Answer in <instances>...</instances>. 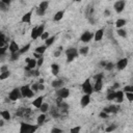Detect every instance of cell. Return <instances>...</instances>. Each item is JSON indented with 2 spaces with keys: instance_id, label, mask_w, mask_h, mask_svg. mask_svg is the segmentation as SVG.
I'll return each instance as SVG.
<instances>
[{
  "instance_id": "cell-63",
  "label": "cell",
  "mask_w": 133,
  "mask_h": 133,
  "mask_svg": "<svg viewBox=\"0 0 133 133\" xmlns=\"http://www.w3.org/2000/svg\"><path fill=\"white\" fill-rule=\"evenodd\" d=\"M73 1H75V2H80L81 0H73Z\"/></svg>"
},
{
  "instance_id": "cell-6",
  "label": "cell",
  "mask_w": 133,
  "mask_h": 133,
  "mask_svg": "<svg viewBox=\"0 0 133 133\" xmlns=\"http://www.w3.org/2000/svg\"><path fill=\"white\" fill-rule=\"evenodd\" d=\"M21 97H22V95H21V90H20L19 87L12 88V89L9 91V94H8V99H9L10 101H17V100H19Z\"/></svg>"
},
{
  "instance_id": "cell-30",
  "label": "cell",
  "mask_w": 133,
  "mask_h": 133,
  "mask_svg": "<svg viewBox=\"0 0 133 133\" xmlns=\"http://www.w3.org/2000/svg\"><path fill=\"white\" fill-rule=\"evenodd\" d=\"M30 36L32 39H36L38 38V34H37V26H34L31 30V33H30Z\"/></svg>"
},
{
  "instance_id": "cell-42",
  "label": "cell",
  "mask_w": 133,
  "mask_h": 133,
  "mask_svg": "<svg viewBox=\"0 0 133 133\" xmlns=\"http://www.w3.org/2000/svg\"><path fill=\"white\" fill-rule=\"evenodd\" d=\"M23 111H24V107H20V108L16 111V116L23 117Z\"/></svg>"
},
{
  "instance_id": "cell-40",
  "label": "cell",
  "mask_w": 133,
  "mask_h": 133,
  "mask_svg": "<svg viewBox=\"0 0 133 133\" xmlns=\"http://www.w3.org/2000/svg\"><path fill=\"white\" fill-rule=\"evenodd\" d=\"M20 52H17V53H14V54H10V61H16L19 59L20 57Z\"/></svg>"
},
{
  "instance_id": "cell-56",
  "label": "cell",
  "mask_w": 133,
  "mask_h": 133,
  "mask_svg": "<svg viewBox=\"0 0 133 133\" xmlns=\"http://www.w3.org/2000/svg\"><path fill=\"white\" fill-rule=\"evenodd\" d=\"M5 71H8V68H7V65H2V66H1V69H0V73H2V72H5Z\"/></svg>"
},
{
  "instance_id": "cell-26",
  "label": "cell",
  "mask_w": 133,
  "mask_h": 133,
  "mask_svg": "<svg viewBox=\"0 0 133 133\" xmlns=\"http://www.w3.org/2000/svg\"><path fill=\"white\" fill-rule=\"evenodd\" d=\"M55 39H56V35H51L50 37H48V38L45 41V45H46L47 47H50V46H52V45L54 44Z\"/></svg>"
},
{
  "instance_id": "cell-38",
  "label": "cell",
  "mask_w": 133,
  "mask_h": 133,
  "mask_svg": "<svg viewBox=\"0 0 133 133\" xmlns=\"http://www.w3.org/2000/svg\"><path fill=\"white\" fill-rule=\"evenodd\" d=\"M104 68H105L106 71H112V70L115 68V64L112 63V62H106V64H105Z\"/></svg>"
},
{
  "instance_id": "cell-49",
  "label": "cell",
  "mask_w": 133,
  "mask_h": 133,
  "mask_svg": "<svg viewBox=\"0 0 133 133\" xmlns=\"http://www.w3.org/2000/svg\"><path fill=\"white\" fill-rule=\"evenodd\" d=\"M8 6H9V5H7V4H5V3H3V2H0V8H1L2 11L7 10V7H8Z\"/></svg>"
},
{
  "instance_id": "cell-23",
  "label": "cell",
  "mask_w": 133,
  "mask_h": 133,
  "mask_svg": "<svg viewBox=\"0 0 133 133\" xmlns=\"http://www.w3.org/2000/svg\"><path fill=\"white\" fill-rule=\"evenodd\" d=\"M50 68H51V73H52L54 76H57L58 73H59V71H60L59 64H57V63H52Z\"/></svg>"
},
{
  "instance_id": "cell-59",
  "label": "cell",
  "mask_w": 133,
  "mask_h": 133,
  "mask_svg": "<svg viewBox=\"0 0 133 133\" xmlns=\"http://www.w3.org/2000/svg\"><path fill=\"white\" fill-rule=\"evenodd\" d=\"M38 89H39V90H44V89H45V85H44V83H39Z\"/></svg>"
},
{
  "instance_id": "cell-2",
  "label": "cell",
  "mask_w": 133,
  "mask_h": 133,
  "mask_svg": "<svg viewBox=\"0 0 133 133\" xmlns=\"http://www.w3.org/2000/svg\"><path fill=\"white\" fill-rule=\"evenodd\" d=\"M37 126L38 125H30V124L22 122L20 125V132L21 133H33L37 130Z\"/></svg>"
},
{
  "instance_id": "cell-15",
  "label": "cell",
  "mask_w": 133,
  "mask_h": 133,
  "mask_svg": "<svg viewBox=\"0 0 133 133\" xmlns=\"http://www.w3.org/2000/svg\"><path fill=\"white\" fill-rule=\"evenodd\" d=\"M103 88V79H96L95 80V84H94V90L96 92H100Z\"/></svg>"
},
{
  "instance_id": "cell-7",
  "label": "cell",
  "mask_w": 133,
  "mask_h": 133,
  "mask_svg": "<svg viewBox=\"0 0 133 133\" xmlns=\"http://www.w3.org/2000/svg\"><path fill=\"white\" fill-rule=\"evenodd\" d=\"M94 36H95V33H94V32L86 30V31H84V32L81 34V36H80V42H82V43H89V42L94 38Z\"/></svg>"
},
{
  "instance_id": "cell-22",
  "label": "cell",
  "mask_w": 133,
  "mask_h": 133,
  "mask_svg": "<svg viewBox=\"0 0 133 133\" xmlns=\"http://www.w3.org/2000/svg\"><path fill=\"white\" fill-rule=\"evenodd\" d=\"M63 16H64V10H58V11L55 12V15L53 17V21L58 22L63 18Z\"/></svg>"
},
{
  "instance_id": "cell-39",
  "label": "cell",
  "mask_w": 133,
  "mask_h": 133,
  "mask_svg": "<svg viewBox=\"0 0 133 133\" xmlns=\"http://www.w3.org/2000/svg\"><path fill=\"white\" fill-rule=\"evenodd\" d=\"M124 92H133V84H129V85H125L123 88Z\"/></svg>"
},
{
  "instance_id": "cell-20",
  "label": "cell",
  "mask_w": 133,
  "mask_h": 133,
  "mask_svg": "<svg viewBox=\"0 0 133 133\" xmlns=\"http://www.w3.org/2000/svg\"><path fill=\"white\" fill-rule=\"evenodd\" d=\"M50 113H51V115H52L54 118H57V117L59 116L60 111H59L57 105H56V106H52V107H50Z\"/></svg>"
},
{
  "instance_id": "cell-60",
  "label": "cell",
  "mask_w": 133,
  "mask_h": 133,
  "mask_svg": "<svg viewBox=\"0 0 133 133\" xmlns=\"http://www.w3.org/2000/svg\"><path fill=\"white\" fill-rule=\"evenodd\" d=\"M88 21H89V23H91V24H95V20L92 19V16H90V17H89V20H88Z\"/></svg>"
},
{
  "instance_id": "cell-31",
  "label": "cell",
  "mask_w": 133,
  "mask_h": 133,
  "mask_svg": "<svg viewBox=\"0 0 133 133\" xmlns=\"http://www.w3.org/2000/svg\"><path fill=\"white\" fill-rule=\"evenodd\" d=\"M88 51H89V48H88L87 46H85V47H81V48L79 49V54L82 55V56H85V55L88 54Z\"/></svg>"
},
{
  "instance_id": "cell-32",
  "label": "cell",
  "mask_w": 133,
  "mask_h": 133,
  "mask_svg": "<svg viewBox=\"0 0 133 133\" xmlns=\"http://www.w3.org/2000/svg\"><path fill=\"white\" fill-rule=\"evenodd\" d=\"M48 6H49V1H42L37 7H39L41 9H43V10H45V11H46V10H47V8H48Z\"/></svg>"
},
{
  "instance_id": "cell-34",
  "label": "cell",
  "mask_w": 133,
  "mask_h": 133,
  "mask_svg": "<svg viewBox=\"0 0 133 133\" xmlns=\"http://www.w3.org/2000/svg\"><path fill=\"white\" fill-rule=\"evenodd\" d=\"M31 114V109L29 107H24V111H23V117L28 118Z\"/></svg>"
},
{
  "instance_id": "cell-16",
  "label": "cell",
  "mask_w": 133,
  "mask_h": 133,
  "mask_svg": "<svg viewBox=\"0 0 133 133\" xmlns=\"http://www.w3.org/2000/svg\"><path fill=\"white\" fill-rule=\"evenodd\" d=\"M115 96H116V90L113 89L112 87L107 89V95H106V99L108 101H113L115 100Z\"/></svg>"
},
{
  "instance_id": "cell-9",
  "label": "cell",
  "mask_w": 133,
  "mask_h": 133,
  "mask_svg": "<svg viewBox=\"0 0 133 133\" xmlns=\"http://www.w3.org/2000/svg\"><path fill=\"white\" fill-rule=\"evenodd\" d=\"M125 6H126V1L125 0H117L113 4V8L117 14H121L125 9Z\"/></svg>"
},
{
  "instance_id": "cell-46",
  "label": "cell",
  "mask_w": 133,
  "mask_h": 133,
  "mask_svg": "<svg viewBox=\"0 0 133 133\" xmlns=\"http://www.w3.org/2000/svg\"><path fill=\"white\" fill-rule=\"evenodd\" d=\"M48 37H50V33H49V32H47V31H45V32L41 35V38H42L43 41H46Z\"/></svg>"
},
{
  "instance_id": "cell-12",
  "label": "cell",
  "mask_w": 133,
  "mask_h": 133,
  "mask_svg": "<svg viewBox=\"0 0 133 133\" xmlns=\"http://www.w3.org/2000/svg\"><path fill=\"white\" fill-rule=\"evenodd\" d=\"M8 51H9L10 54L17 53V52L20 51V47H19V45L15 41H10L9 42V45H8Z\"/></svg>"
},
{
  "instance_id": "cell-18",
  "label": "cell",
  "mask_w": 133,
  "mask_h": 133,
  "mask_svg": "<svg viewBox=\"0 0 133 133\" xmlns=\"http://www.w3.org/2000/svg\"><path fill=\"white\" fill-rule=\"evenodd\" d=\"M44 96H39V97H37L35 100H33L32 101V105L35 107V108H38L39 109V107L42 106V104L44 103Z\"/></svg>"
},
{
  "instance_id": "cell-62",
  "label": "cell",
  "mask_w": 133,
  "mask_h": 133,
  "mask_svg": "<svg viewBox=\"0 0 133 133\" xmlns=\"http://www.w3.org/2000/svg\"><path fill=\"white\" fill-rule=\"evenodd\" d=\"M44 82H45V80H44L43 78H42V79H39V81H38V83H44Z\"/></svg>"
},
{
  "instance_id": "cell-41",
  "label": "cell",
  "mask_w": 133,
  "mask_h": 133,
  "mask_svg": "<svg viewBox=\"0 0 133 133\" xmlns=\"http://www.w3.org/2000/svg\"><path fill=\"white\" fill-rule=\"evenodd\" d=\"M6 50H8V46H3V47H0V56L3 57L6 53Z\"/></svg>"
},
{
  "instance_id": "cell-50",
  "label": "cell",
  "mask_w": 133,
  "mask_h": 133,
  "mask_svg": "<svg viewBox=\"0 0 133 133\" xmlns=\"http://www.w3.org/2000/svg\"><path fill=\"white\" fill-rule=\"evenodd\" d=\"M45 14H46V11H45V10L41 9L39 7H36V15H37V16H44Z\"/></svg>"
},
{
  "instance_id": "cell-36",
  "label": "cell",
  "mask_w": 133,
  "mask_h": 133,
  "mask_svg": "<svg viewBox=\"0 0 133 133\" xmlns=\"http://www.w3.org/2000/svg\"><path fill=\"white\" fill-rule=\"evenodd\" d=\"M49 104L48 103H43L42 104V106L39 107V110H41V112H43V113H46L48 110H49Z\"/></svg>"
},
{
  "instance_id": "cell-19",
  "label": "cell",
  "mask_w": 133,
  "mask_h": 133,
  "mask_svg": "<svg viewBox=\"0 0 133 133\" xmlns=\"http://www.w3.org/2000/svg\"><path fill=\"white\" fill-rule=\"evenodd\" d=\"M124 96H125V92L124 90H116V96H115V100L117 104H121L123 101H124Z\"/></svg>"
},
{
  "instance_id": "cell-54",
  "label": "cell",
  "mask_w": 133,
  "mask_h": 133,
  "mask_svg": "<svg viewBox=\"0 0 133 133\" xmlns=\"http://www.w3.org/2000/svg\"><path fill=\"white\" fill-rule=\"evenodd\" d=\"M94 78H95V80H96V79H100V78H101V79H103V78H104V74H103V73L97 74V75H96Z\"/></svg>"
},
{
  "instance_id": "cell-8",
  "label": "cell",
  "mask_w": 133,
  "mask_h": 133,
  "mask_svg": "<svg viewBox=\"0 0 133 133\" xmlns=\"http://www.w3.org/2000/svg\"><path fill=\"white\" fill-rule=\"evenodd\" d=\"M55 94H56V97H60L62 99H66L70 96V89L68 87H60V88L56 89Z\"/></svg>"
},
{
  "instance_id": "cell-47",
  "label": "cell",
  "mask_w": 133,
  "mask_h": 133,
  "mask_svg": "<svg viewBox=\"0 0 133 133\" xmlns=\"http://www.w3.org/2000/svg\"><path fill=\"white\" fill-rule=\"evenodd\" d=\"M108 115H109V114H108L107 112H105L104 110H102V111L99 113V116H100L101 118H107V117H108Z\"/></svg>"
},
{
  "instance_id": "cell-28",
  "label": "cell",
  "mask_w": 133,
  "mask_h": 133,
  "mask_svg": "<svg viewBox=\"0 0 133 133\" xmlns=\"http://www.w3.org/2000/svg\"><path fill=\"white\" fill-rule=\"evenodd\" d=\"M47 48H48V47H47L46 45H42V46L36 47L35 50H34V52H36V53H38V54H44V53L46 52Z\"/></svg>"
},
{
  "instance_id": "cell-1",
  "label": "cell",
  "mask_w": 133,
  "mask_h": 133,
  "mask_svg": "<svg viewBox=\"0 0 133 133\" xmlns=\"http://www.w3.org/2000/svg\"><path fill=\"white\" fill-rule=\"evenodd\" d=\"M65 55H66V62H72L73 60H75V58L78 57L79 50L76 49V48H74V47L68 48L65 50Z\"/></svg>"
},
{
  "instance_id": "cell-27",
  "label": "cell",
  "mask_w": 133,
  "mask_h": 133,
  "mask_svg": "<svg viewBox=\"0 0 133 133\" xmlns=\"http://www.w3.org/2000/svg\"><path fill=\"white\" fill-rule=\"evenodd\" d=\"M0 115H1V117H2V118H4L5 121H9V119H10V117H11L10 112H9L8 110H2V111L0 112Z\"/></svg>"
},
{
  "instance_id": "cell-44",
  "label": "cell",
  "mask_w": 133,
  "mask_h": 133,
  "mask_svg": "<svg viewBox=\"0 0 133 133\" xmlns=\"http://www.w3.org/2000/svg\"><path fill=\"white\" fill-rule=\"evenodd\" d=\"M125 95L129 102H133V92H125Z\"/></svg>"
},
{
  "instance_id": "cell-21",
  "label": "cell",
  "mask_w": 133,
  "mask_h": 133,
  "mask_svg": "<svg viewBox=\"0 0 133 133\" xmlns=\"http://www.w3.org/2000/svg\"><path fill=\"white\" fill-rule=\"evenodd\" d=\"M51 85H52V87H53V88L58 89V88L62 87V85H63V81H62L61 79H55V80H53V81H52Z\"/></svg>"
},
{
  "instance_id": "cell-10",
  "label": "cell",
  "mask_w": 133,
  "mask_h": 133,
  "mask_svg": "<svg viewBox=\"0 0 133 133\" xmlns=\"http://www.w3.org/2000/svg\"><path fill=\"white\" fill-rule=\"evenodd\" d=\"M128 58H121V59H118L117 60V62H116V64H115V68L118 70V71H123V70H125L126 68H127V65H128Z\"/></svg>"
},
{
  "instance_id": "cell-55",
  "label": "cell",
  "mask_w": 133,
  "mask_h": 133,
  "mask_svg": "<svg viewBox=\"0 0 133 133\" xmlns=\"http://www.w3.org/2000/svg\"><path fill=\"white\" fill-rule=\"evenodd\" d=\"M33 57H34V58H36V59H38V58L43 57V54H38V53L34 52V54H33Z\"/></svg>"
},
{
  "instance_id": "cell-17",
  "label": "cell",
  "mask_w": 133,
  "mask_h": 133,
  "mask_svg": "<svg viewBox=\"0 0 133 133\" xmlns=\"http://www.w3.org/2000/svg\"><path fill=\"white\" fill-rule=\"evenodd\" d=\"M104 36V29L103 28H100L98 29L96 32H95V36H94V39L96 42H100Z\"/></svg>"
},
{
  "instance_id": "cell-14",
  "label": "cell",
  "mask_w": 133,
  "mask_h": 133,
  "mask_svg": "<svg viewBox=\"0 0 133 133\" xmlns=\"http://www.w3.org/2000/svg\"><path fill=\"white\" fill-rule=\"evenodd\" d=\"M90 96L91 95H87V94H84L81 99H80V105L81 107H86L89 103H90Z\"/></svg>"
},
{
  "instance_id": "cell-51",
  "label": "cell",
  "mask_w": 133,
  "mask_h": 133,
  "mask_svg": "<svg viewBox=\"0 0 133 133\" xmlns=\"http://www.w3.org/2000/svg\"><path fill=\"white\" fill-rule=\"evenodd\" d=\"M43 63H44V57L38 58V59H37V68L39 69V68L43 65Z\"/></svg>"
},
{
  "instance_id": "cell-4",
  "label": "cell",
  "mask_w": 133,
  "mask_h": 133,
  "mask_svg": "<svg viewBox=\"0 0 133 133\" xmlns=\"http://www.w3.org/2000/svg\"><path fill=\"white\" fill-rule=\"evenodd\" d=\"M81 87H82L83 94L91 95L92 92H95V90H94V85H91V82H90V78H86V79L83 81Z\"/></svg>"
},
{
  "instance_id": "cell-24",
  "label": "cell",
  "mask_w": 133,
  "mask_h": 133,
  "mask_svg": "<svg viewBox=\"0 0 133 133\" xmlns=\"http://www.w3.org/2000/svg\"><path fill=\"white\" fill-rule=\"evenodd\" d=\"M126 24H127L126 19H117L115 22V27L116 28H124Z\"/></svg>"
},
{
  "instance_id": "cell-33",
  "label": "cell",
  "mask_w": 133,
  "mask_h": 133,
  "mask_svg": "<svg viewBox=\"0 0 133 133\" xmlns=\"http://www.w3.org/2000/svg\"><path fill=\"white\" fill-rule=\"evenodd\" d=\"M116 33H117V35H119L121 37H126V36H127V31H126L124 28H117Z\"/></svg>"
},
{
  "instance_id": "cell-61",
  "label": "cell",
  "mask_w": 133,
  "mask_h": 133,
  "mask_svg": "<svg viewBox=\"0 0 133 133\" xmlns=\"http://www.w3.org/2000/svg\"><path fill=\"white\" fill-rule=\"evenodd\" d=\"M104 15H105V16H109V15H110V11H109L108 9H106V10L104 11Z\"/></svg>"
},
{
  "instance_id": "cell-35",
  "label": "cell",
  "mask_w": 133,
  "mask_h": 133,
  "mask_svg": "<svg viewBox=\"0 0 133 133\" xmlns=\"http://www.w3.org/2000/svg\"><path fill=\"white\" fill-rule=\"evenodd\" d=\"M9 76H10V72H9V71L2 72V73H0V80H5V79H7Z\"/></svg>"
},
{
  "instance_id": "cell-57",
  "label": "cell",
  "mask_w": 133,
  "mask_h": 133,
  "mask_svg": "<svg viewBox=\"0 0 133 133\" xmlns=\"http://www.w3.org/2000/svg\"><path fill=\"white\" fill-rule=\"evenodd\" d=\"M118 87H119V83H118V82H115V83L113 84V86H112V88H113V89H115V90H116Z\"/></svg>"
},
{
  "instance_id": "cell-53",
  "label": "cell",
  "mask_w": 133,
  "mask_h": 133,
  "mask_svg": "<svg viewBox=\"0 0 133 133\" xmlns=\"http://www.w3.org/2000/svg\"><path fill=\"white\" fill-rule=\"evenodd\" d=\"M61 54V49H57L55 52H54V57H59Z\"/></svg>"
},
{
  "instance_id": "cell-29",
  "label": "cell",
  "mask_w": 133,
  "mask_h": 133,
  "mask_svg": "<svg viewBox=\"0 0 133 133\" xmlns=\"http://www.w3.org/2000/svg\"><path fill=\"white\" fill-rule=\"evenodd\" d=\"M30 47H31V45H30V43H28V44H26L25 46H23L22 48H20V54L22 55V54H25L26 52H28L29 51V49H30Z\"/></svg>"
},
{
  "instance_id": "cell-37",
  "label": "cell",
  "mask_w": 133,
  "mask_h": 133,
  "mask_svg": "<svg viewBox=\"0 0 133 133\" xmlns=\"http://www.w3.org/2000/svg\"><path fill=\"white\" fill-rule=\"evenodd\" d=\"M45 32V24H41L37 26V34H38V37H41V35Z\"/></svg>"
},
{
  "instance_id": "cell-52",
  "label": "cell",
  "mask_w": 133,
  "mask_h": 133,
  "mask_svg": "<svg viewBox=\"0 0 133 133\" xmlns=\"http://www.w3.org/2000/svg\"><path fill=\"white\" fill-rule=\"evenodd\" d=\"M61 132H62V130L59 128H53L51 130V133H61Z\"/></svg>"
},
{
  "instance_id": "cell-3",
  "label": "cell",
  "mask_w": 133,
  "mask_h": 133,
  "mask_svg": "<svg viewBox=\"0 0 133 133\" xmlns=\"http://www.w3.org/2000/svg\"><path fill=\"white\" fill-rule=\"evenodd\" d=\"M20 90H21L22 98H33V96H34V91L29 84H25V85L21 86Z\"/></svg>"
},
{
  "instance_id": "cell-43",
  "label": "cell",
  "mask_w": 133,
  "mask_h": 133,
  "mask_svg": "<svg viewBox=\"0 0 133 133\" xmlns=\"http://www.w3.org/2000/svg\"><path fill=\"white\" fill-rule=\"evenodd\" d=\"M116 129V125H114V124H112V125H110V126H108L106 129H105V131L106 132H112V131H114Z\"/></svg>"
},
{
  "instance_id": "cell-25",
  "label": "cell",
  "mask_w": 133,
  "mask_h": 133,
  "mask_svg": "<svg viewBox=\"0 0 133 133\" xmlns=\"http://www.w3.org/2000/svg\"><path fill=\"white\" fill-rule=\"evenodd\" d=\"M46 117H47V116H46V114L42 112V113H41V114L37 116V118H36V123H37V125H38V126H42V125L45 123Z\"/></svg>"
},
{
  "instance_id": "cell-5",
  "label": "cell",
  "mask_w": 133,
  "mask_h": 133,
  "mask_svg": "<svg viewBox=\"0 0 133 133\" xmlns=\"http://www.w3.org/2000/svg\"><path fill=\"white\" fill-rule=\"evenodd\" d=\"M26 61V66H25V72H28V71H31V70H34L35 68H37V59L36 58H30V57H27L25 59Z\"/></svg>"
},
{
  "instance_id": "cell-58",
  "label": "cell",
  "mask_w": 133,
  "mask_h": 133,
  "mask_svg": "<svg viewBox=\"0 0 133 133\" xmlns=\"http://www.w3.org/2000/svg\"><path fill=\"white\" fill-rule=\"evenodd\" d=\"M0 2H3V3H5V4H7V5H9L10 2H11V0H0Z\"/></svg>"
},
{
  "instance_id": "cell-13",
  "label": "cell",
  "mask_w": 133,
  "mask_h": 133,
  "mask_svg": "<svg viewBox=\"0 0 133 133\" xmlns=\"http://www.w3.org/2000/svg\"><path fill=\"white\" fill-rule=\"evenodd\" d=\"M103 110L105 111V112H107L108 114H110V113H117L118 112V110H119V106L118 105H109V106H107V107H104L103 108Z\"/></svg>"
},
{
  "instance_id": "cell-45",
  "label": "cell",
  "mask_w": 133,
  "mask_h": 133,
  "mask_svg": "<svg viewBox=\"0 0 133 133\" xmlns=\"http://www.w3.org/2000/svg\"><path fill=\"white\" fill-rule=\"evenodd\" d=\"M38 86H39V83L38 82H36V83H33L32 85H31V88L33 89V91L34 92H36V91H38L39 89H38Z\"/></svg>"
},
{
  "instance_id": "cell-48",
  "label": "cell",
  "mask_w": 133,
  "mask_h": 133,
  "mask_svg": "<svg viewBox=\"0 0 133 133\" xmlns=\"http://www.w3.org/2000/svg\"><path fill=\"white\" fill-rule=\"evenodd\" d=\"M80 130H81V127H80V126H77V127L72 128V129L70 130V132H72V133H78V132H80Z\"/></svg>"
},
{
  "instance_id": "cell-11",
  "label": "cell",
  "mask_w": 133,
  "mask_h": 133,
  "mask_svg": "<svg viewBox=\"0 0 133 133\" xmlns=\"http://www.w3.org/2000/svg\"><path fill=\"white\" fill-rule=\"evenodd\" d=\"M32 14H33V9H30L29 11L25 12V14L22 16V18H21V22H22V23H27V24L31 23Z\"/></svg>"
}]
</instances>
